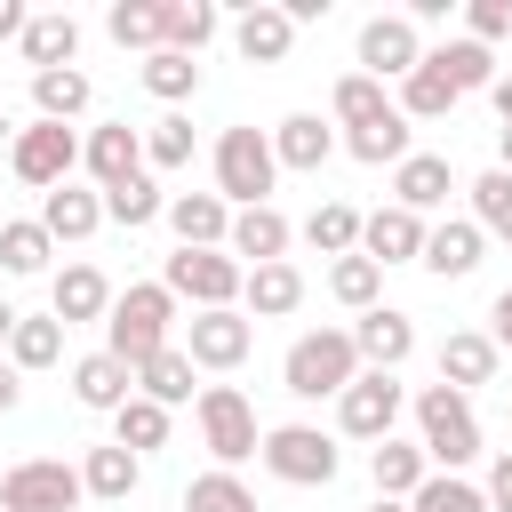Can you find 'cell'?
<instances>
[{
    "label": "cell",
    "instance_id": "obj_1",
    "mask_svg": "<svg viewBox=\"0 0 512 512\" xmlns=\"http://www.w3.org/2000/svg\"><path fill=\"white\" fill-rule=\"evenodd\" d=\"M168 344H176V296H168L160 280H128V288L112 296V312H104V352L128 360V368H144V360L168 352Z\"/></svg>",
    "mask_w": 512,
    "mask_h": 512
},
{
    "label": "cell",
    "instance_id": "obj_2",
    "mask_svg": "<svg viewBox=\"0 0 512 512\" xmlns=\"http://www.w3.org/2000/svg\"><path fill=\"white\" fill-rule=\"evenodd\" d=\"M360 376V344L352 328H304L288 352H280V384L296 400H344V384Z\"/></svg>",
    "mask_w": 512,
    "mask_h": 512
},
{
    "label": "cell",
    "instance_id": "obj_3",
    "mask_svg": "<svg viewBox=\"0 0 512 512\" xmlns=\"http://www.w3.org/2000/svg\"><path fill=\"white\" fill-rule=\"evenodd\" d=\"M416 440H424L432 472H464V464H480V416H472V392H456V384H424V392H416Z\"/></svg>",
    "mask_w": 512,
    "mask_h": 512
},
{
    "label": "cell",
    "instance_id": "obj_4",
    "mask_svg": "<svg viewBox=\"0 0 512 512\" xmlns=\"http://www.w3.org/2000/svg\"><path fill=\"white\" fill-rule=\"evenodd\" d=\"M208 168H216V192L232 200V208H264L272 200V184H280V152H272V128H224L216 136V152H208Z\"/></svg>",
    "mask_w": 512,
    "mask_h": 512
},
{
    "label": "cell",
    "instance_id": "obj_5",
    "mask_svg": "<svg viewBox=\"0 0 512 512\" xmlns=\"http://www.w3.org/2000/svg\"><path fill=\"white\" fill-rule=\"evenodd\" d=\"M192 424H200V448L216 456V472H240V464L264 448L256 400H248L240 384H200V400H192Z\"/></svg>",
    "mask_w": 512,
    "mask_h": 512
},
{
    "label": "cell",
    "instance_id": "obj_6",
    "mask_svg": "<svg viewBox=\"0 0 512 512\" xmlns=\"http://www.w3.org/2000/svg\"><path fill=\"white\" fill-rule=\"evenodd\" d=\"M160 288H168L176 304H192V312H232L240 288H248V264H240L232 248H176V256L160 264Z\"/></svg>",
    "mask_w": 512,
    "mask_h": 512
},
{
    "label": "cell",
    "instance_id": "obj_7",
    "mask_svg": "<svg viewBox=\"0 0 512 512\" xmlns=\"http://www.w3.org/2000/svg\"><path fill=\"white\" fill-rule=\"evenodd\" d=\"M256 464H264L272 480H288V488H328V480L344 472V448H336V432H320V424H264Z\"/></svg>",
    "mask_w": 512,
    "mask_h": 512
},
{
    "label": "cell",
    "instance_id": "obj_8",
    "mask_svg": "<svg viewBox=\"0 0 512 512\" xmlns=\"http://www.w3.org/2000/svg\"><path fill=\"white\" fill-rule=\"evenodd\" d=\"M88 488H80V464L64 456H24L0 472V512H72Z\"/></svg>",
    "mask_w": 512,
    "mask_h": 512
},
{
    "label": "cell",
    "instance_id": "obj_9",
    "mask_svg": "<svg viewBox=\"0 0 512 512\" xmlns=\"http://www.w3.org/2000/svg\"><path fill=\"white\" fill-rule=\"evenodd\" d=\"M8 168H16V184L56 192V184H72V168H80V136H72L64 120H32V128H16Z\"/></svg>",
    "mask_w": 512,
    "mask_h": 512
},
{
    "label": "cell",
    "instance_id": "obj_10",
    "mask_svg": "<svg viewBox=\"0 0 512 512\" xmlns=\"http://www.w3.org/2000/svg\"><path fill=\"white\" fill-rule=\"evenodd\" d=\"M400 408H408V392H400V376H384V368H360L352 384H344V400H336V432L344 440H392V424H400Z\"/></svg>",
    "mask_w": 512,
    "mask_h": 512
},
{
    "label": "cell",
    "instance_id": "obj_11",
    "mask_svg": "<svg viewBox=\"0 0 512 512\" xmlns=\"http://www.w3.org/2000/svg\"><path fill=\"white\" fill-rule=\"evenodd\" d=\"M352 56H360L352 72H368V80H408V72L424 64V32H416V24L392 8V16H368V24H360Z\"/></svg>",
    "mask_w": 512,
    "mask_h": 512
},
{
    "label": "cell",
    "instance_id": "obj_12",
    "mask_svg": "<svg viewBox=\"0 0 512 512\" xmlns=\"http://www.w3.org/2000/svg\"><path fill=\"white\" fill-rule=\"evenodd\" d=\"M184 352H192V368H240L248 352H256V320L232 304V312H192L184 320Z\"/></svg>",
    "mask_w": 512,
    "mask_h": 512
},
{
    "label": "cell",
    "instance_id": "obj_13",
    "mask_svg": "<svg viewBox=\"0 0 512 512\" xmlns=\"http://www.w3.org/2000/svg\"><path fill=\"white\" fill-rule=\"evenodd\" d=\"M80 168H88V184H96V192H112V184L144 176V128H128V120L88 128V136H80Z\"/></svg>",
    "mask_w": 512,
    "mask_h": 512
},
{
    "label": "cell",
    "instance_id": "obj_14",
    "mask_svg": "<svg viewBox=\"0 0 512 512\" xmlns=\"http://www.w3.org/2000/svg\"><path fill=\"white\" fill-rule=\"evenodd\" d=\"M424 232H432L424 216H408L400 200H384L376 216H360V256H376L384 272L392 264H424Z\"/></svg>",
    "mask_w": 512,
    "mask_h": 512
},
{
    "label": "cell",
    "instance_id": "obj_15",
    "mask_svg": "<svg viewBox=\"0 0 512 512\" xmlns=\"http://www.w3.org/2000/svg\"><path fill=\"white\" fill-rule=\"evenodd\" d=\"M48 312H56L64 328L104 320V312H112V280H104L88 256H72V264H56V272H48Z\"/></svg>",
    "mask_w": 512,
    "mask_h": 512
},
{
    "label": "cell",
    "instance_id": "obj_16",
    "mask_svg": "<svg viewBox=\"0 0 512 512\" xmlns=\"http://www.w3.org/2000/svg\"><path fill=\"white\" fill-rule=\"evenodd\" d=\"M224 32H232V48H240L248 64H280V56L296 48V24H288V8H280V0H248Z\"/></svg>",
    "mask_w": 512,
    "mask_h": 512
},
{
    "label": "cell",
    "instance_id": "obj_17",
    "mask_svg": "<svg viewBox=\"0 0 512 512\" xmlns=\"http://www.w3.org/2000/svg\"><path fill=\"white\" fill-rule=\"evenodd\" d=\"M448 192H464V184H456V168H448V152H408V160L392 168V200H400L408 216L448 208Z\"/></svg>",
    "mask_w": 512,
    "mask_h": 512
},
{
    "label": "cell",
    "instance_id": "obj_18",
    "mask_svg": "<svg viewBox=\"0 0 512 512\" xmlns=\"http://www.w3.org/2000/svg\"><path fill=\"white\" fill-rule=\"evenodd\" d=\"M40 224H48V240L80 248V240L104 232V192L96 184H56V192H40Z\"/></svg>",
    "mask_w": 512,
    "mask_h": 512
},
{
    "label": "cell",
    "instance_id": "obj_19",
    "mask_svg": "<svg viewBox=\"0 0 512 512\" xmlns=\"http://www.w3.org/2000/svg\"><path fill=\"white\" fill-rule=\"evenodd\" d=\"M168 232H176V248H224L232 200L224 192H168Z\"/></svg>",
    "mask_w": 512,
    "mask_h": 512
},
{
    "label": "cell",
    "instance_id": "obj_20",
    "mask_svg": "<svg viewBox=\"0 0 512 512\" xmlns=\"http://www.w3.org/2000/svg\"><path fill=\"white\" fill-rule=\"evenodd\" d=\"M480 248H488V232H480L472 216H440V224L424 232V272H432V280H472V272H480Z\"/></svg>",
    "mask_w": 512,
    "mask_h": 512
},
{
    "label": "cell",
    "instance_id": "obj_21",
    "mask_svg": "<svg viewBox=\"0 0 512 512\" xmlns=\"http://www.w3.org/2000/svg\"><path fill=\"white\" fill-rule=\"evenodd\" d=\"M352 344H360V368L400 376V360L416 352V320H408V312H392V304H376V312H360V320H352Z\"/></svg>",
    "mask_w": 512,
    "mask_h": 512
},
{
    "label": "cell",
    "instance_id": "obj_22",
    "mask_svg": "<svg viewBox=\"0 0 512 512\" xmlns=\"http://www.w3.org/2000/svg\"><path fill=\"white\" fill-rule=\"evenodd\" d=\"M72 400L96 408V416H120V408L136 400V368L112 360V352H80V360H72Z\"/></svg>",
    "mask_w": 512,
    "mask_h": 512
},
{
    "label": "cell",
    "instance_id": "obj_23",
    "mask_svg": "<svg viewBox=\"0 0 512 512\" xmlns=\"http://www.w3.org/2000/svg\"><path fill=\"white\" fill-rule=\"evenodd\" d=\"M288 240H296V224H288L272 200H264V208H232V240H224V248H232L248 272H256V264H280Z\"/></svg>",
    "mask_w": 512,
    "mask_h": 512
},
{
    "label": "cell",
    "instance_id": "obj_24",
    "mask_svg": "<svg viewBox=\"0 0 512 512\" xmlns=\"http://www.w3.org/2000/svg\"><path fill=\"white\" fill-rule=\"evenodd\" d=\"M272 152H280V168L320 176V168H328V152H336V120H320V112H288V120L272 128Z\"/></svg>",
    "mask_w": 512,
    "mask_h": 512
},
{
    "label": "cell",
    "instance_id": "obj_25",
    "mask_svg": "<svg viewBox=\"0 0 512 512\" xmlns=\"http://www.w3.org/2000/svg\"><path fill=\"white\" fill-rule=\"evenodd\" d=\"M496 368H504V352H496V336H488V328H456V336L440 344V384H456V392L496 384Z\"/></svg>",
    "mask_w": 512,
    "mask_h": 512
},
{
    "label": "cell",
    "instance_id": "obj_26",
    "mask_svg": "<svg viewBox=\"0 0 512 512\" xmlns=\"http://www.w3.org/2000/svg\"><path fill=\"white\" fill-rule=\"evenodd\" d=\"M136 480H144V456H136V448H120V440H96V448L80 456V488H88L96 504H128V496H136Z\"/></svg>",
    "mask_w": 512,
    "mask_h": 512
},
{
    "label": "cell",
    "instance_id": "obj_27",
    "mask_svg": "<svg viewBox=\"0 0 512 512\" xmlns=\"http://www.w3.org/2000/svg\"><path fill=\"white\" fill-rule=\"evenodd\" d=\"M368 480H376V496H400V504H408V496L432 480L424 440H400V432H392V440H376V448H368Z\"/></svg>",
    "mask_w": 512,
    "mask_h": 512
},
{
    "label": "cell",
    "instance_id": "obj_28",
    "mask_svg": "<svg viewBox=\"0 0 512 512\" xmlns=\"http://www.w3.org/2000/svg\"><path fill=\"white\" fill-rule=\"evenodd\" d=\"M16 48H24V64H32V72H64V64L80 56V16L40 8V16L24 24V40H16Z\"/></svg>",
    "mask_w": 512,
    "mask_h": 512
},
{
    "label": "cell",
    "instance_id": "obj_29",
    "mask_svg": "<svg viewBox=\"0 0 512 512\" xmlns=\"http://www.w3.org/2000/svg\"><path fill=\"white\" fill-rule=\"evenodd\" d=\"M296 304H304V272H296L288 256H280V264H256L248 288H240V312H248V320H288Z\"/></svg>",
    "mask_w": 512,
    "mask_h": 512
},
{
    "label": "cell",
    "instance_id": "obj_30",
    "mask_svg": "<svg viewBox=\"0 0 512 512\" xmlns=\"http://www.w3.org/2000/svg\"><path fill=\"white\" fill-rule=\"evenodd\" d=\"M424 64L456 88V96H480V88H496V48H480V40H440V48H424Z\"/></svg>",
    "mask_w": 512,
    "mask_h": 512
},
{
    "label": "cell",
    "instance_id": "obj_31",
    "mask_svg": "<svg viewBox=\"0 0 512 512\" xmlns=\"http://www.w3.org/2000/svg\"><path fill=\"white\" fill-rule=\"evenodd\" d=\"M384 112H400L392 104V88L384 80H368V72H344L336 88H328V120L352 136V128H368V120H384Z\"/></svg>",
    "mask_w": 512,
    "mask_h": 512
},
{
    "label": "cell",
    "instance_id": "obj_32",
    "mask_svg": "<svg viewBox=\"0 0 512 512\" xmlns=\"http://www.w3.org/2000/svg\"><path fill=\"white\" fill-rule=\"evenodd\" d=\"M48 256H56V240H48L40 216H8V224H0V272H8V280H40Z\"/></svg>",
    "mask_w": 512,
    "mask_h": 512
},
{
    "label": "cell",
    "instance_id": "obj_33",
    "mask_svg": "<svg viewBox=\"0 0 512 512\" xmlns=\"http://www.w3.org/2000/svg\"><path fill=\"white\" fill-rule=\"evenodd\" d=\"M200 368H192V352L184 344H168V352H152L144 368H136V392L144 400H160V408H184V400H200V384H192Z\"/></svg>",
    "mask_w": 512,
    "mask_h": 512
},
{
    "label": "cell",
    "instance_id": "obj_34",
    "mask_svg": "<svg viewBox=\"0 0 512 512\" xmlns=\"http://www.w3.org/2000/svg\"><path fill=\"white\" fill-rule=\"evenodd\" d=\"M104 32H112L120 48L152 56V48L168 40V0H112V8H104Z\"/></svg>",
    "mask_w": 512,
    "mask_h": 512
},
{
    "label": "cell",
    "instance_id": "obj_35",
    "mask_svg": "<svg viewBox=\"0 0 512 512\" xmlns=\"http://www.w3.org/2000/svg\"><path fill=\"white\" fill-rule=\"evenodd\" d=\"M160 216H168V192H160V176H152V168L104 192V224H120V232H144V224H160Z\"/></svg>",
    "mask_w": 512,
    "mask_h": 512
},
{
    "label": "cell",
    "instance_id": "obj_36",
    "mask_svg": "<svg viewBox=\"0 0 512 512\" xmlns=\"http://www.w3.org/2000/svg\"><path fill=\"white\" fill-rule=\"evenodd\" d=\"M88 96H96V88H88L80 64H64V72H32V112H40V120H64V128H72V120L88 112Z\"/></svg>",
    "mask_w": 512,
    "mask_h": 512
},
{
    "label": "cell",
    "instance_id": "obj_37",
    "mask_svg": "<svg viewBox=\"0 0 512 512\" xmlns=\"http://www.w3.org/2000/svg\"><path fill=\"white\" fill-rule=\"evenodd\" d=\"M344 152H352L360 168H400V160H408L416 144H408V120H400V112H384V120L352 128V136H344Z\"/></svg>",
    "mask_w": 512,
    "mask_h": 512
},
{
    "label": "cell",
    "instance_id": "obj_38",
    "mask_svg": "<svg viewBox=\"0 0 512 512\" xmlns=\"http://www.w3.org/2000/svg\"><path fill=\"white\" fill-rule=\"evenodd\" d=\"M328 296H336L344 312H376V304H384V264H376V256H336V264H328Z\"/></svg>",
    "mask_w": 512,
    "mask_h": 512
},
{
    "label": "cell",
    "instance_id": "obj_39",
    "mask_svg": "<svg viewBox=\"0 0 512 512\" xmlns=\"http://www.w3.org/2000/svg\"><path fill=\"white\" fill-rule=\"evenodd\" d=\"M8 360H16L24 376H32V368H56V360H64V320H56V312H24L16 336H8Z\"/></svg>",
    "mask_w": 512,
    "mask_h": 512
},
{
    "label": "cell",
    "instance_id": "obj_40",
    "mask_svg": "<svg viewBox=\"0 0 512 512\" xmlns=\"http://www.w3.org/2000/svg\"><path fill=\"white\" fill-rule=\"evenodd\" d=\"M304 240H312L320 256H360V208H352V200H320V208L304 216Z\"/></svg>",
    "mask_w": 512,
    "mask_h": 512
},
{
    "label": "cell",
    "instance_id": "obj_41",
    "mask_svg": "<svg viewBox=\"0 0 512 512\" xmlns=\"http://www.w3.org/2000/svg\"><path fill=\"white\" fill-rule=\"evenodd\" d=\"M176 512H256V488L240 472H200V480H184Z\"/></svg>",
    "mask_w": 512,
    "mask_h": 512
},
{
    "label": "cell",
    "instance_id": "obj_42",
    "mask_svg": "<svg viewBox=\"0 0 512 512\" xmlns=\"http://www.w3.org/2000/svg\"><path fill=\"white\" fill-rule=\"evenodd\" d=\"M160 104H184V96H200V56H176V48H152L144 56V72H136Z\"/></svg>",
    "mask_w": 512,
    "mask_h": 512
},
{
    "label": "cell",
    "instance_id": "obj_43",
    "mask_svg": "<svg viewBox=\"0 0 512 512\" xmlns=\"http://www.w3.org/2000/svg\"><path fill=\"white\" fill-rule=\"evenodd\" d=\"M168 416H176V408H160V400H144V392H136V400L112 416V440H120V448H136V456H152V448H168Z\"/></svg>",
    "mask_w": 512,
    "mask_h": 512
},
{
    "label": "cell",
    "instance_id": "obj_44",
    "mask_svg": "<svg viewBox=\"0 0 512 512\" xmlns=\"http://www.w3.org/2000/svg\"><path fill=\"white\" fill-rule=\"evenodd\" d=\"M464 192H472V224H480L488 240H512V176H504V168H480Z\"/></svg>",
    "mask_w": 512,
    "mask_h": 512
},
{
    "label": "cell",
    "instance_id": "obj_45",
    "mask_svg": "<svg viewBox=\"0 0 512 512\" xmlns=\"http://www.w3.org/2000/svg\"><path fill=\"white\" fill-rule=\"evenodd\" d=\"M216 32H224V16H216L208 0H168V40H160V48H176V56H200Z\"/></svg>",
    "mask_w": 512,
    "mask_h": 512
},
{
    "label": "cell",
    "instance_id": "obj_46",
    "mask_svg": "<svg viewBox=\"0 0 512 512\" xmlns=\"http://www.w3.org/2000/svg\"><path fill=\"white\" fill-rule=\"evenodd\" d=\"M392 104H400V120H448V112H456V88H448L432 64H416V72L400 80V96H392Z\"/></svg>",
    "mask_w": 512,
    "mask_h": 512
},
{
    "label": "cell",
    "instance_id": "obj_47",
    "mask_svg": "<svg viewBox=\"0 0 512 512\" xmlns=\"http://www.w3.org/2000/svg\"><path fill=\"white\" fill-rule=\"evenodd\" d=\"M408 504H416V512H488V488H480V480H464V472H432Z\"/></svg>",
    "mask_w": 512,
    "mask_h": 512
},
{
    "label": "cell",
    "instance_id": "obj_48",
    "mask_svg": "<svg viewBox=\"0 0 512 512\" xmlns=\"http://www.w3.org/2000/svg\"><path fill=\"white\" fill-rule=\"evenodd\" d=\"M144 168H192V120L184 112H160L144 128Z\"/></svg>",
    "mask_w": 512,
    "mask_h": 512
},
{
    "label": "cell",
    "instance_id": "obj_49",
    "mask_svg": "<svg viewBox=\"0 0 512 512\" xmlns=\"http://www.w3.org/2000/svg\"><path fill=\"white\" fill-rule=\"evenodd\" d=\"M504 32H512V0H464V40L496 48Z\"/></svg>",
    "mask_w": 512,
    "mask_h": 512
},
{
    "label": "cell",
    "instance_id": "obj_50",
    "mask_svg": "<svg viewBox=\"0 0 512 512\" xmlns=\"http://www.w3.org/2000/svg\"><path fill=\"white\" fill-rule=\"evenodd\" d=\"M480 488H488V512H512V448L488 464V480H480Z\"/></svg>",
    "mask_w": 512,
    "mask_h": 512
},
{
    "label": "cell",
    "instance_id": "obj_51",
    "mask_svg": "<svg viewBox=\"0 0 512 512\" xmlns=\"http://www.w3.org/2000/svg\"><path fill=\"white\" fill-rule=\"evenodd\" d=\"M488 336H496V352H512V288H496V304H488Z\"/></svg>",
    "mask_w": 512,
    "mask_h": 512
},
{
    "label": "cell",
    "instance_id": "obj_52",
    "mask_svg": "<svg viewBox=\"0 0 512 512\" xmlns=\"http://www.w3.org/2000/svg\"><path fill=\"white\" fill-rule=\"evenodd\" d=\"M24 24H32V8L24 0H0V40H24Z\"/></svg>",
    "mask_w": 512,
    "mask_h": 512
},
{
    "label": "cell",
    "instance_id": "obj_53",
    "mask_svg": "<svg viewBox=\"0 0 512 512\" xmlns=\"http://www.w3.org/2000/svg\"><path fill=\"white\" fill-rule=\"evenodd\" d=\"M16 400H24V368H16V360H0V416H8Z\"/></svg>",
    "mask_w": 512,
    "mask_h": 512
},
{
    "label": "cell",
    "instance_id": "obj_54",
    "mask_svg": "<svg viewBox=\"0 0 512 512\" xmlns=\"http://www.w3.org/2000/svg\"><path fill=\"white\" fill-rule=\"evenodd\" d=\"M488 96H496V120L512 128V80H504V72H496V88H488Z\"/></svg>",
    "mask_w": 512,
    "mask_h": 512
},
{
    "label": "cell",
    "instance_id": "obj_55",
    "mask_svg": "<svg viewBox=\"0 0 512 512\" xmlns=\"http://www.w3.org/2000/svg\"><path fill=\"white\" fill-rule=\"evenodd\" d=\"M16 320H24V312H16L8 296H0V360H8V336H16Z\"/></svg>",
    "mask_w": 512,
    "mask_h": 512
},
{
    "label": "cell",
    "instance_id": "obj_56",
    "mask_svg": "<svg viewBox=\"0 0 512 512\" xmlns=\"http://www.w3.org/2000/svg\"><path fill=\"white\" fill-rule=\"evenodd\" d=\"M496 168L512 176V128H496Z\"/></svg>",
    "mask_w": 512,
    "mask_h": 512
},
{
    "label": "cell",
    "instance_id": "obj_57",
    "mask_svg": "<svg viewBox=\"0 0 512 512\" xmlns=\"http://www.w3.org/2000/svg\"><path fill=\"white\" fill-rule=\"evenodd\" d=\"M368 512H416V504H400V496H376V504H368Z\"/></svg>",
    "mask_w": 512,
    "mask_h": 512
},
{
    "label": "cell",
    "instance_id": "obj_58",
    "mask_svg": "<svg viewBox=\"0 0 512 512\" xmlns=\"http://www.w3.org/2000/svg\"><path fill=\"white\" fill-rule=\"evenodd\" d=\"M8 144H16V120H8V112H0V152H8Z\"/></svg>",
    "mask_w": 512,
    "mask_h": 512
}]
</instances>
